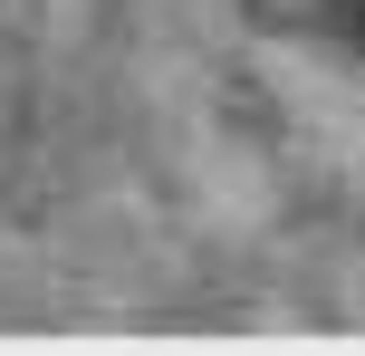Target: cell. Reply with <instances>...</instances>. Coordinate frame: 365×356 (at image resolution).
<instances>
[{
	"mask_svg": "<svg viewBox=\"0 0 365 356\" xmlns=\"http://www.w3.org/2000/svg\"><path fill=\"white\" fill-rule=\"evenodd\" d=\"M250 19L308 49H365V0H250Z\"/></svg>",
	"mask_w": 365,
	"mask_h": 356,
	"instance_id": "6da1fadb",
	"label": "cell"
}]
</instances>
